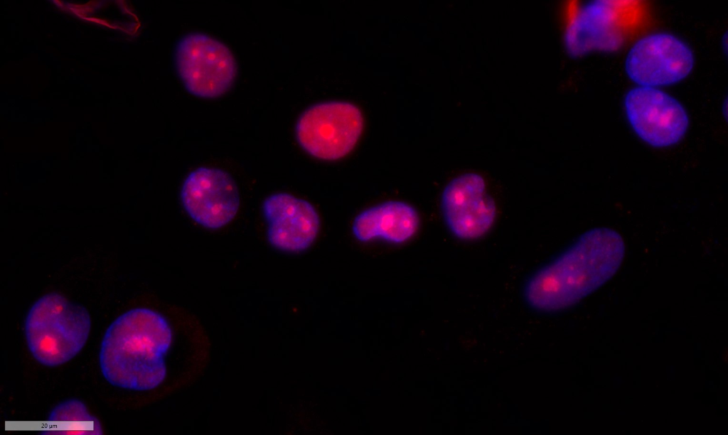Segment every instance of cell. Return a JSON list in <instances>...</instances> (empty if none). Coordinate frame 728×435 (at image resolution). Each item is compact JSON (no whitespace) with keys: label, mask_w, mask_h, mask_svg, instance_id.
<instances>
[{"label":"cell","mask_w":728,"mask_h":435,"mask_svg":"<svg viewBox=\"0 0 728 435\" xmlns=\"http://www.w3.org/2000/svg\"><path fill=\"white\" fill-rule=\"evenodd\" d=\"M624 255L625 244L618 232L609 227L589 230L527 280L523 298L537 312L567 309L608 281Z\"/></svg>","instance_id":"6da1fadb"},{"label":"cell","mask_w":728,"mask_h":435,"mask_svg":"<svg viewBox=\"0 0 728 435\" xmlns=\"http://www.w3.org/2000/svg\"><path fill=\"white\" fill-rule=\"evenodd\" d=\"M171 340L170 326L159 313L146 308L126 311L104 335L99 355L102 375L125 390L156 388L166 374L164 355Z\"/></svg>","instance_id":"7a4b0ae2"},{"label":"cell","mask_w":728,"mask_h":435,"mask_svg":"<svg viewBox=\"0 0 728 435\" xmlns=\"http://www.w3.org/2000/svg\"><path fill=\"white\" fill-rule=\"evenodd\" d=\"M90 328L87 311L56 293L39 298L29 309L24 323L31 353L48 367L63 365L77 355Z\"/></svg>","instance_id":"3957f363"},{"label":"cell","mask_w":728,"mask_h":435,"mask_svg":"<svg viewBox=\"0 0 728 435\" xmlns=\"http://www.w3.org/2000/svg\"><path fill=\"white\" fill-rule=\"evenodd\" d=\"M176 72L185 88L205 99L223 95L233 85L237 67L230 49L210 35L188 33L178 41Z\"/></svg>","instance_id":"277c9868"},{"label":"cell","mask_w":728,"mask_h":435,"mask_svg":"<svg viewBox=\"0 0 728 435\" xmlns=\"http://www.w3.org/2000/svg\"><path fill=\"white\" fill-rule=\"evenodd\" d=\"M364 126L359 108L346 102H326L309 107L298 119L299 145L322 160H337L355 147Z\"/></svg>","instance_id":"5b68a950"},{"label":"cell","mask_w":728,"mask_h":435,"mask_svg":"<svg viewBox=\"0 0 728 435\" xmlns=\"http://www.w3.org/2000/svg\"><path fill=\"white\" fill-rule=\"evenodd\" d=\"M695 58L680 38L665 33L646 36L629 50L624 68L628 77L641 87L677 83L692 72Z\"/></svg>","instance_id":"8992f818"},{"label":"cell","mask_w":728,"mask_h":435,"mask_svg":"<svg viewBox=\"0 0 728 435\" xmlns=\"http://www.w3.org/2000/svg\"><path fill=\"white\" fill-rule=\"evenodd\" d=\"M623 103L633 130L650 146H670L678 143L687 131L689 118L684 107L660 90L632 88L626 93Z\"/></svg>","instance_id":"52a82bcc"},{"label":"cell","mask_w":728,"mask_h":435,"mask_svg":"<svg viewBox=\"0 0 728 435\" xmlns=\"http://www.w3.org/2000/svg\"><path fill=\"white\" fill-rule=\"evenodd\" d=\"M181 198L188 215L210 230L230 222L239 207L234 180L225 171L214 168L199 167L190 173L182 184Z\"/></svg>","instance_id":"ba28073f"},{"label":"cell","mask_w":728,"mask_h":435,"mask_svg":"<svg viewBox=\"0 0 728 435\" xmlns=\"http://www.w3.org/2000/svg\"><path fill=\"white\" fill-rule=\"evenodd\" d=\"M441 210L449 230L462 240L484 235L496 212L483 178L475 173L459 175L448 183L441 195Z\"/></svg>","instance_id":"9c48e42d"},{"label":"cell","mask_w":728,"mask_h":435,"mask_svg":"<svg viewBox=\"0 0 728 435\" xmlns=\"http://www.w3.org/2000/svg\"><path fill=\"white\" fill-rule=\"evenodd\" d=\"M262 212L268 240L279 250L303 251L318 233L321 220L316 209L308 201L289 193L268 196L263 203Z\"/></svg>","instance_id":"30bf717a"},{"label":"cell","mask_w":728,"mask_h":435,"mask_svg":"<svg viewBox=\"0 0 728 435\" xmlns=\"http://www.w3.org/2000/svg\"><path fill=\"white\" fill-rule=\"evenodd\" d=\"M622 30L614 3L594 1L583 6L566 33V45L573 56L592 52H612L623 43Z\"/></svg>","instance_id":"8fae6325"},{"label":"cell","mask_w":728,"mask_h":435,"mask_svg":"<svg viewBox=\"0 0 728 435\" xmlns=\"http://www.w3.org/2000/svg\"><path fill=\"white\" fill-rule=\"evenodd\" d=\"M419 224L415 209L402 201H387L368 208L353 221V232L360 241L375 239L400 244L410 239Z\"/></svg>","instance_id":"7c38bea8"}]
</instances>
